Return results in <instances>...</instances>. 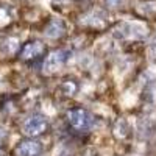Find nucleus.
I'll return each mask as SVG.
<instances>
[{
    "label": "nucleus",
    "instance_id": "2",
    "mask_svg": "<svg viewBox=\"0 0 156 156\" xmlns=\"http://www.w3.org/2000/svg\"><path fill=\"white\" fill-rule=\"evenodd\" d=\"M48 129V119L44 114H31L22 123V133L27 137H37Z\"/></svg>",
    "mask_w": 156,
    "mask_h": 156
},
{
    "label": "nucleus",
    "instance_id": "9",
    "mask_svg": "<svg viewBox=\"0 0 156 156\" xmlns=\"http://www.w3.org/2000/svg\"><path fill=\"white\" fill-rule=\"evenodd\" d=\"M19 50H20V44H19L17 37L8 36L0 42V53L3 56H12V55H16Z\"/></svg>",
    "mask_w": 156,
    "mask_h": 156
},
{
    "label": "nucleus",
    "instance_id": "4",
    "mask_svg": "<svg viewBox=\"0 0 156 156\" xmlns=\"http://www.w3.org/2000/svg\"><path fill=\"white\" fill-rule=\"evenodd\" d=\"M67 61V51L62 48H55L44 58L42 61V72L47 75H53L62 69V66Z\"/></svg>",
    "mask_w": 156,
    "mask_h": 156
},
{
    "label": "nucleus",
    "instance_id": "15",
    "mask_svg": "<svg viewBox=\"0 0 156 156\" xmlns=\"http://www.w3.org/2000/svg\"><path fill=\"white\" fill-rule=\"evenodd\" d=\"M55 3H58V5H62V3H67L69 0H53Z\"/></svg>",
    "mask_w": 156,
    "mask_h": 156
},
{
    "label": "nucleus",
    "instance_id": "3",
    "mask_svg": "<svg viewBox=\"0 0 156 156\" xmlns=\"http://www.w3.org/2000/svg\"><path fill=\"white\" fill-rule=\"evenodd\" d=\"M112 34L117 39H128V41H137V39H144L147 36V30H144L137 23L131 22H120L117 27L112 30Z\"/></svg>",
    "mask_w": 156,
    "mask_h": 156
},
{
    "label": "nucleus",
    "instance_id": "6",
    "mask_svg": "<svg viewBox=\"0 0 156 156\" xmlns=\"http://www.w3.org/2000/svg\"><path fill=\"white\" fill-rule=\"evenodd\" d=\"M42 151H44V145L33 137L20 140L14 148L16 156H41Z\"/></svg>",
    "mask_w": 156,
    "mask_h": 156
},
{
    "label": "nucleus",
    "instance_id": "11",
    "mask_svg": "<svg viewBox=\"0 0 156 156\" xmlns=\"http://www.w3.org/2000/svg\"><path fill=\"white\" fill-rule=\"evenodd\" d=\"M11 20V14H9V9L6 6L0 8V25H5Z\"/></svg>",
    "mask_w": 156,
    "mask_h": 156
},
{
    "label": "nucleus",
    "instance_id": "7",
    "mask_svg": "<svg viewBox=\"0 0 156 156\" xmlns=\"http://www.w3.org/2000/svg\"><path fill=\"white\" fill-rule=\"evenodd\" d=\"M44 34L48 39H61L66 34V23H64V20L59 19V17L50 19L48 23L45 25V28H44Z\"/></svg>",
    "mask_w": 156,
    "mask_h": 156
},
{
    "label": "nucleus",
    "instance_id": "13",
    "mask_svg": "<svg viewBox=\"0 0 156 156\" xmlns=\"http://www.w3.org/2000/svg\"><path fill=\"white\" fill-rule=\"evenodd\" d=\"M6 136H8V133H6V129L0 125V147H2V144H3V140L6 139Z\"/></svg>",
    "mask_w": 156,
    "mask_h": 156
},
{
    "label": "nucleus",
    "instance_id": "8",
    "mask_svg": "<svg viewBox=\"0 0 156 156\" xmlns=\"http://www.w3.org/2000/svg\"><path fill=\"white\" fill-rule=\"evenodd\" d=\"M105 12L100 11V9H92V11H89L87 14L84 16V20L83 23L87 25V27L90 28H103L105 27Z\"/></svg>",
    "mask_w": 156,
    "mask_h": 156
},
{
    "label": "nucleus",
    "instance_id": "10",
    "mask_svg": "<svg viewBox=\"0 0 156 156\" xmlns=\"http://www.w3.org/2000/svg\"><path fill=\"white\" fill-rule=\"evenodd\" d=\"M61 90L66 95H73L76 90H78V84L75 83V80H66L61 84Z\"/></svg>",
    "mask_w": 156,
    "mask_h": 156
},
{
    "label": "nucleus",
    "instance_id": "5",
    "mask_svg": "<svg viewBox=\"0 0 156 156\" xmlns=\"http://www.w3.org/2000/svg\"><path fill=\"white\" fill-rule=\"evenodd\" d=\"M45 53V44L41 41H30L23 44L19 50V58L22 61H34Z\"/></svg>",
    "mask_w": 156,
    "mask_h": 156
},
{
    "label": "nucleus",
    "instance_id": "14",
    "mask_svg": "<svg viewBox=\"0 0 156 156\" xmlns=\"http://www.w3.org/2000/svg\"><path fill=\"white\" fill-rule=\"evenodd\" d=\"M150 51H151L153 59H156V39H154V42H153V44H151V47H150Z\"/></svg>",
    "mask_w": 156,
    "mask_h": 156
},
{
    "label": "nucleus",
    "instance_id": "1",
    "mask_svg": "<svg viewBox=\"0 0 156 156\" xmlns=\"http://www.w3.org/2000/svg\"><path fill=\"white\" fill-rule=\"evenodd\" d=\"M67 123L76 131H89L95 125V117L84 108H72L67 111Z\"/></svg>",
    "mask_w": 156,
    "mask_h": 156
},
{
    "label": "nucleus",
    "instance_id": "12",
    "mask_svg": "<svg viewBox=\"0 0 156 156\" xmlns=\"http://www.w3.org/2000/svg\"><path fill=\"white\" fill-rule=\"evenodd\" d=\"M123 0H105V3L109 6V8H119L122 5Z\"/></svg>",
    "mask_w": 156,
    "mask_h": 156
}]
</instances>
